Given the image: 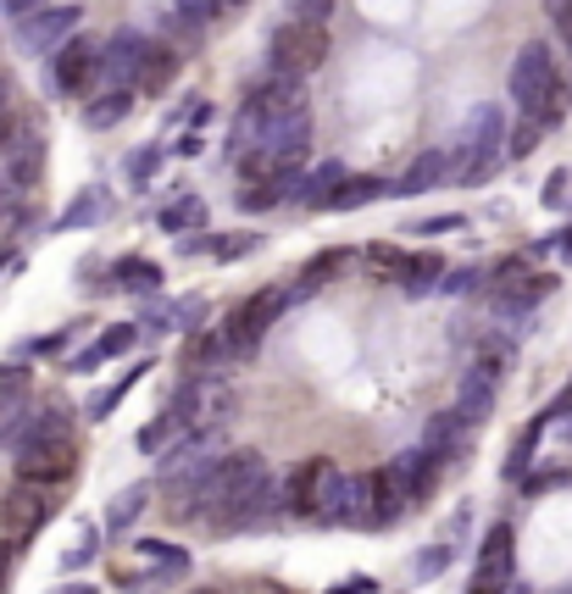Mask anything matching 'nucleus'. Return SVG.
<instances>
[{
    "label": "nucleus",
    "instance_id": "48",
    "mask_svg": "<svg viewBox=\"0 0 572 594\" xmlns=\"http://www.w3.org/2000/svg\"><path fill=\"white\" fill-rule=\"evenodd\" d=\"M329 7H334V0H295V18H306V23H322V18H329Z\"/></svg>",
    "mask_w": 572,
    "mask_h": 594
},
{
    "label": "nucleus",
    "instance_id": "51",
    "mask_svg": "<svg viewBox=\"0 0 572 594\" xmlns=\"http://www.w3.org/2000/svg\"><path fill=\"white\" fill-rule=\"evenodd\" d=\"M0 389H28V367H0Z\"/></svg>",
    "mask_w": 572,
    "mask_h": 594
},
{
    "label": "nucleus",
    "instance_id": "30",
    "mask_svg": "<svg viewBox=\"0 0 572 594\" xmlns=\"http://www.w3.org/2000/svg\"><path fill=\"white\" fill-rule=\"evenodd\" d=\"M394 184H384V179H373V173H362V179H345L340 190H334V206L329 212H356V206H373V201H384Z\"/></svg>",
    "mask_w": 572,
    "mask_h": 594
},
{
    "label": "nucleus",
    "instance_id": "26",
    "mask_svg": "<svg viewBox=\"0 0 572 594\" xmlns=\"http://www.w3.org/2000/svg\"><path fill=\"white\" fill-rule=\"evenodd\" d=\"M56 439H67V411H61L56 400H50V405H34L28 422H23L18 450H23V445H56Z\"/></svg>",
    "mask_w": 572,
    "mask_h": 594
},
{
    "label": "nucleus",
    "instance_id": "54",
    "mask_svg": "<svg viewBox=\"0 0 572 594\" xmlns=\"http://www.w3.org/2000/svg\"><path fill=\"white\" fill-rule=\"evenodd\" d=\"M56 594H95V583H61Z\"/></svg>",
    "mask_w": 572,
    "mask_h": 594
},
{
    "label": "nucleus",
    "instance_id": "28",
    "mask_svg": "<svg viewBox=\"0 0 572 594\" xmlns=\"http://www.w3.org/2000/svg\"><path fill=\"white\" fill-rule=\"evenodd\" d=\"M28 411H34L28 389H0V450L23 439V422H28Z\"/></svg>",
    "mask_w": 572,
    "mask_h": 594
},
{
    "label": "nucleus",
    "instance_id": "49",
    "mask_svg": "<svg viewBox=\"0 0 572 594\" xmlns=\"http://www.w3.org/2000/svg\"><path fill=\"white\" fill-rule=\"evenodd\" d=\"M456 228H467V217L450 212V217H428V222H417L412 233H456Z\"/></svg>",
    "mask_w": 572,
    "mask_h": 594
},
{
    "label": "nucleus",
    "instance_id": "11",
    "mask_svg": "<svg viewBox=\"0 0 572 594\" xmlns=\"http://www.w3.org/2000/svg\"><path fill=\"white\" fill-rule=\"evenodd\" d=\"M506 589H512V528L495 523L478 550V572H472L467 594H506Z\"/></svg>",
    "mask_w": 572,
    "mask_h": 594
},
{
    "label": "nucleus",
    "instance_id": "6",
    "mask_svg": "<svg viewBox=\"0 0 572 594\" xmlns=\"http://www.w3.org/2000/svg\"><path fill=\"white\" fill-rule=\"evenodd\" d=\"M284 289H256L251 300H244L228 322H222V333H228V345H233V362H251L256 351H262V339H267V328L278 322V311H284Z\"/></svg>",
    "mask_w": 572,
    "mask_h": 594
},
{
    "label": "nucleus",
    "instance_id": "36",
    "mask_svg": "<svg viewBox=\"0 0 572 594\" xmlns=\"http://www.w3.org/2000/svg\"><path fill=\"white\" fill-rule=\"evenodd\" d=\"M106 212H112V201H106V195H95V190H84V195H78V201L56 217V228H61V233H67V228H90V222H101Z\"/></svg>",
    "mask_w": 572,
    "mask_h": 594
},
{
    "label": "nucleus",
    "instance_id": "50",
    "mask_svg": "<svg viewBox=\"0 0 572 594\" xmlns=\"http://www.w3.org/2000/svg\"><path fill=\"white\" fill-rule=\"evenodd\" d=\"M61 345H67V333H45V339H34L28 351H34V356H56Z\"/></svg>",
    "mask_w": 572,
    "mask_h": 594
},
{
    "label": "nucleus",
    "instance_id": "31",
    "mask_svg": "<svg viewBox=\"0 0 572 594\" xmlns=\"http://www.w3.org/2000/svg\"><path fill=\"white\" fill-rule=\"evenodd\" d=\"M134 556L139 561H156L168 578H184L190 572V550L184 545H168V539H134Z\"/></svg>",
    "mask_w": 572,
    "mask_h": 594
},
{
    "label": "nucleus",
    "instance_id": "13",
    "mask_svg": "<svg viewBox=\"0 0 572 594\" xmlns=\"http://www.w3.org/2000/svg\"><path fill=\"white\" fill-rule=\"evenodd\" d=\"M78 472V456H72V445L67 439H56V445H23L18 450V478L23 483H67Z\"/></svg>",
    "mask_w": 572,
    "mask_h": 594
},
{
    "label": "nucleus",
    "instance_id": "4",
    "mask_svg": "<svg viewBox=\"0 0 572 594\" xmlns=\"http://www.w3.org/2000/svg\"><path fill=\"white\" fill-rule=\"evenodd\" d=\"M233 405H239V395H233L222 378H211V373L184 378V384H179V395H173V411H179V422H184L190 434L228 429V422H233Z\"/></svg>",
    "mask_w": 572,
    "mask_h": 594
},
{
    "label": "nucleus",
    "instance_id": "56",
    "mask_svg": "<svg viewBox=\"0 0 572 594\" xmlns=\"http://www.w3.org/2000/svg\"><path fill=\"white\" fill-rule=\"evenodd\" d=\"M12 267H18V256H0V278H7Z\"/></svg>",
    "mask_w": 572,
    "mask_h": 594
},
{
    "label": "nucleus",
    "instance_id": "38",
    "mask_svg": "<svg viewBox=\"0 0 572 594\" xmlns=\"http://www.w3.org/2000/svg\"><path fill=\"white\" fill-rule=\"evenodd\" d=\"M405 262H412V256H405L400 244H367V267H373V273H378L384 284H400Z\"/></svg>",
    "mask_w": 572,
    "mask_h": 594
},
{
    "label": "nucleus",
    "instance_id": "45",
    "mask_svg": "<svg viewBox=\"0 0 572 594\" xmlns=\"http://www.w3.org/2000/svg\"><path fill=\"white\" fill-rule=\"evenodd\" d=\"M95 550H101V534H95V528H84V539H78V545L67 550V567H84Z\"/></svg>",
    "mask_w": 572,
    "mask_h": 594
},
{
    "label": "nucleus",
    "instance_id": "17",
    "mask_svg": "<svg viewBox=\"0 0 572 594\" xmlns=\"http://www.w3.org/2000/svg\"><path fill=\"white\" fill-rule=\"evenodd\" d=\"M45 179V139L39 134H18L7 150V184L12 190H34Z\"/></svg>",
    "mask_w": 572,
    "mask_h": 594
},
{
    "label": "nucleus",
    "instance_id": "55",
    "mask_svg": "<svg viewBox=\"0 0 572 594\" xmlns=\"http://www.w3.org/2000/svg\"><path fill=\"white\" fill-rule=\"evenodd\" d=\"M7 578H12V556L0 550V589H7Z\"/></svg>",
    "mask_w": 572,
    "mask_h": 594
},
{
    "label": "nucleus",
    "instance_id": "1",
    "mask_svg": "<svg viewBox=\"0 0 572 594\" xmlns=\"http://www.w3.org/2000/svg\"><path fill=\"white\" fill-rule=\"evenodd\" d=\"M284 505H289V494L273 483L262 450H228L211 467V478L195 489V500L179 512V523L184 517H211L217 528H256V523L278 517Z\"/></svg>",
    "mask_w": 572,
    "mask_h": 594
},
{
    "label": "nucleus",
    "instance_id": "2",
    "mask_svg": "<svg viewBox=\"0 0 572 594\" xmlns=\"http://www.w3.org/2000/svg\"><path fill=\"white\" fill-rule=\"evenodd\" d=\"M501 145H506V117H501V106H472L461 139L450 145L456 179H461V184H483V179L501 167Z\"/></svg>",
    "mask_w": 572,
    "mask_h": 594
},
{
    "label": "nucleus",
    "instance_id": "22",
    "mask_svg": "<svg viewBox=\"0 0 572 594\" xmlns=\"http://www.w3.org/2000/svg\"><path fill=\"white\" fill-rule=\"evenodd\" d=\"M201 317H206V300L190 295V300H173V306H156L145 317L150 333H201Z\"/></svg>",
    "mask_w": 572,
    "mask_h": 594
},
{
    "label": "nucleus",
    "instance_id": "34",
    "mask_svg": "<svg viewBox=\"0 0 572 594\" xmlns=\"http://www.w3.org/2000/svg\"><path fill=\"white\" fill-rule=\"evenodd\" d=\"M206 228V201L201 195H179L168 212H161V233H195Z\"/></svg>",
    "mask_w": 572,
    "mask_h": 594
},
{
    "label": "nucleus",
    "instance_id": "29",
    "mask_svg": "<svg viewBox=\"0 0 572 594\" xmlns=\"http://www.w3.org/2000/svg\"><path fill=\"white\" fill-rule=\"evenodd\" d=\"M128 112H134V90L123 83V90H106V95H95V101L84 106V123H90V128H117Z\"/></svg>",
    "mask_w": 572,
    "mask_h": 594
},
{
    "label": "nucleus",
    "instance_id": "40",
    "mask_svg": "<svg viewBox=\"0 0 572 594\" xmlns=\"http://www.w3.org/2000/svg\"><path fill=\"white\" fill-rule=\"evenodd\" d=\"M156 167H161V145H145V150H134L128 161H123V173H128V184H150L156 179Z\"/></svg>",
    "mask_w": 572,
    "mask_h": 594
},
{
    "label": "nucleus",
    "instance_id": "43",
    "mask_svg": "<svg viewBox=\"0 0 572 594\" xmlns=\"http://www.w3.org/2000/svg\"><path fill=\"white\" fill-rule=\"evenodd\" d=\"M439 289H445V295H472V289H483V273H478V267H456V273H445Z\"/></svg>",
    "mask_w": 572,
    "mask_h": 594
},
{
    "label": "nucleus",
    "instance_id": "10",
    "mask_svg": "<svg viewBox=\"0 0 572 594\" xmlns=\"http://www.w3.org/2000/svg\"><path fill=\"white\" fill-rule=\"evenodd\" d=\"M501 373L506 367H495L489 356H478L461 378H456V411L467 416V422H483L489 411H495V395H501Z\"/></svg>",
    "mask_w": 572,
    "mask_h": 594
},
{
    "label": "nucleus",
    "instance_id": "25",
    "mask_svg": "<svg viewBox=\"0 0 572 594\" xmlns=\"http://www.w3.org/2000/svg\"><path fill=\"white\" fill-rule=\"evenodd\" d=\"M467 434H472V422H467V416H461V411L450 405L445 416H434V422H428V439H423V445H428V450H434L439 461H450V456H456V450L467 445Z\"/></svg>",
    "mask_w": 572,
    "mask_h": 594
},
{
    "label": "nucleus",
    "instance_id": "16",
    "mask_svg": "<svg viewBox=\"0 0 572 594\" xmlns=\"http://www.w3.org/2000/svg\"><path fill=\"white\" fill-rule=\"evenodd\" d=\"M139 345V322H117V328H106L90 351H78L72 362H67V373H95L101 362H112V356H128Z\"/></svg>",
    "mask_w": 572,
    "mask_h": 594
},
{
    "label": "nucleus",
    "instance_id": "3",
    "mask_svg": "<svg viewBox=\"0 0 572 594\" xmlns=\"http://www.w3.org/2000/svg\"><path fill=\"white\" fill-rule=\"evenodd\" d=\"M556 95H561V72H556V56L545 45H523L517 61H512V101L523 117H545L556 123Z\"/></svg>",
    "mask_w": 572,
    "mask_h": 594
},
{
    "label": "nucleus",
    "instance_id": "44",
    "mask_svg": "<svg viewBox=\"0 0 572 594\" xmlns=\"http://www.w3.org/2000/svg\"><path fill=\"white\" fill-rule=\"evenodd\" d=\"M545 12H550V28L561 34V45L572 50V0H545Z\"/></svg>",
    "mask_w": 572,
    "mask_h": 594
},
{
    "label": "nucleus",
    "instance_id": "42",
    "mask_svg": "<svg viewBox=\"0 0 572 594\" xmlns=\"http://www.w3.org/2000/svg\"><path fill=\"white\" fill-rule=\"evenodd\" d=\"M256 250V233H239V239H211V256L222 262H239V256H251Z\"/></svg>",
    "mask_w": 572,
    "mask_h": 594
},
{
    "label": "nucleus",
    "instance_id": "9",
    "mask_svg": "<svg viewBox=\"0 0 572 594\" xmlns=\"http://www.w3.org/2000/svg\"><path fill=\"white\" fill-rule=\"evenodd\" d=\"M262 150H267L278 167H300L306 150H311V117H306V106H295V112H267V123H262Z\"/></svg>",
    "mask_w": 572,
    "mask_h": 594
},
{
    "label": "nucleus",
    "instance_id": "33",
    "mask_svg": "<svg viewBox=\"0 0 572 594\" xmlns=\"http://www.w3.org/2000/svg\"><path fill=\"white\" fill-rule=\"evenodd\" d=\"M145 505H150V483H128L112 505H106V528L112 534H123V528H134V517L145 512Z\"/></svg>",
    "mask_w": 572,
    "mask_h": 594
},
{
    "label": "nucleus",
    "instance_id": "8",
    "mask_svg": "<svg viewBox=\"0 0 572 594\" xmlns=\"http://www.w3.org/2000/svg\"><path fill=\"white\" fill-rule=\"evenodd\" d=\"M101 72V45L84 39V34H67L56 50H50V83L61 95H84Z\"/></svg>",
    "mask_w": 572,
    "mask_h": 594
},
{
    "label": "nucleus",
    "instance_id": "18",
    "mask_svg": "<svg viewBox=\"0 0 572 594\" xmlns=\"http://www.w3.org/2000/svg\"><path fill=\"white\" fill-rule=\"evenodd\" d=\"M78 28V7H56V12H34L23 23V45L28 50H56L67 34Z\"/></svg>",
    "mask_w": 572,
    "mask_h": 594
},
{
    "label": "nucleus",
    "instance_id": "20",
    "mask_svg": "<svg viewBox=\"0 0 572 594\" xmlns=\"http://www.w3.org/2000/svg\"><path fill=\"white\" fill-rule=\"evenodd\" d=\"M351 262H356V250H345V244H334V250H322V256H311V262L300 267V284H295V295H289V300H306L311 289L334 284V273H345Z\"/></svg>",
    "mask_w": 572,
    "mask_h": 594
},
{
    "label": "nucleus",
    "instance_id": "46",
    "mask_svg": "<svg viewBox=\"0 0 572 594\" xmlns=\"http://www.w3.org/2000/svg\"><path fill=\"white\" fill-rule=\"evenodd\" d=\"M329 594H378V578H367V572H351V578H340Z\"/></svg>",
    "mask_w": 572,
    "mask_h": 594
},
{
    "label": "nucleus",
    "instance_id": "14",
    "mask_svg": "<svg viewBox=\"0 0 572 594\" xmlns=\"http://www.w3.org/2000/svg\"><path fill=\"white\" fill-rule=\"evenodd\" d=\"M405 505H412V494H405L394 461L378 467V472H367V512H362V528H389V523L405 512Z\"/></svg>",
    "mask_w": 572,
    "mask_h": 594
},
{
    "label": "nucleus",
    "instance_id": "21",
    "mask_svg": "<svg viewBox=\"0 0 572 594\" xmlns=\"http://www.w3.org/2000/svg\"><path fill=\"white\" fill-rule=\"evenodd\" d=\"M445 256H439V250H417V256L412 262H405V273H400V289L405 295H412V300H423V295H434L439 284H445Z\"/></svg>",
    "mask_w": 572,
    "mask_h": 594
},
{
    "label": "nucleus",
    "instance_id": "37",
    "mask_svg": "<svg viewBox=\"0 0 572 594\" xmlns=\"http://www.w3.org/2000/svg\"><path fill=\"white\" fill-rule=\"evenodd\" d=\"M145 373H150V362H139V367H128V373H123L117 384H106V389H101V395L90 400V416H95V422H106V416L117 411V400H123V395H128V389H134V384L145 378Z\"/></svg>",
    "mask_w": 572,
    "mask_h": 594
},
{
    "label": "nucleus",
    "instance_id": "47",
    "mask_svg": "<svg viewBox=\"0 0 572 594\" xmlns=\"http://www.w3.org/2000/svg\"><path fill=\"white\" fill-rule=\"evenodd\" d=\"M34 12H45L39 0H0V18H12V23H28Z\"/></svg>",
    "mask_w": 572,
    "mask_h": 594
},
{
    "label": "nucleus",
    "instance_id": "24",
    "mask_svg": "<svg viewBox=\"0 0 572 594\" xmlns=\"http://www.w3.org/2000/svg\"><path fill=\"white\" fill-rule=\"evenodd\" d=\"M262 112H295V106H306V78H295V72H273L267 83H256V95H251Z\"/></svg>",
    "mask_w": 572,
    "mask_h": 594
},
{
    "label": "nucleus",
    "instance_id": "53",
    "mask_svg": "<svg viewBox=\"0 0 572 594\" xmlns=\"http://www.w3.org/2000/svg\"><path fill=\"white\" fill-rule=\"evenodd\" d=\"M0 150H12V117L0 112Z\"/></svg>",
    "mask_w": 572,
    "mask_h": 594
},
{
    "label": "nucleus",
    "instance_id": "52",
    "mask_svg": "<svg viewBox=\"0 0 572 594\" xmlns=\"http://www.w3.org/2000/svg\"><path fill=\"white\" fill-rule=\"evenodd\" d=\"M168 150H173V156H201V150H206V139H201V134H184V139H179V145H168Z\"/></svg>",
    "mask_w": 572,
    "mask_h": 594
},
{
    "label": "nucleus",
    "instance_id": "12",
    "mask_svg": "<svg viewBox=\"0 0 572 594\" xmlns=\"http://www.w3.org/2000/svg\"><path fill=\"white\" fill-rule=\"evenodd\" d=\"M145 50H150V39L145 34H134V28H117L112 39H106V50H101V72L95 78H106L112 90H134L139 83V67H145Z\"/></svg>",
    "mask_w": 572,
    "mask_h": 594
},
{
    "label": "nucleus",
    "instance_id": "7",
    "mask_svg": "<svg viewBox=\"0 0 572 594\" xmlns=\"http://www.w3.org/2000/svg\"><path fill=\"white\" fill-rule=\"evenodd\" d=\"M56 517V494H50V483H12L7 489V500H0V528H7V539H34L45 523Z\"/></svg>",
    "mask_w": 572,
    "mask_h": 594
},
{
    "label": "nucleus",
    "instance_id": "32",
    "mask_svg": "<svg viewBox=\"0 0 572 594\" xmlns=\"http://www.w3.org/2000/svg\"><path fill=\"white\" fill-rule=\"evenodd\" d=\"M179 434H184L179 411H161V416L150 422V429H139V434H134V450H139V456H161V450H168Z\"/></svg>",
    "mask_w": 572,
    "mask_h": 594
},
{
    "label": "nucleus",
    "instance_id": "58",
    "mask_svg": "<svg viewBox=\"0 0 572 594\" xmlns=\"http://www.w3.org/2000/svg\"><path fill=\"white\" fill-rule=\"evenodd\" d=\"M7 101H12V90H7V78H0V112H7Z\"/></svg>",
    "mask_w": 572,
    "mask_h": 594
},
{
    "label": "nucleus",
    "instance_id": "5",
    "mask_svg": "<svg viewBox=\"0 0 572 594\" xmlns=\"http://www.w3.org/2000/svg\"><path fill=\"white\" fill-rule=\"evenodd\" d=\"M322 56H329V28H322V23H306V18H289V23L273 28V39H267V61H273V72H295V78H306V72L322 67Z\"/></svg>",
    "mask_w": 572,
    "mask_h": 594
},
{
    "label": "nucleus",
    "instance_id": "59",
    "mask_svg": "<svg viewBox=\"0 0 572 594\" xmlns=\"http://www.w3.org/2000/svg\"><path fill=\"white\" fill-rule=\"evenodd\" d=\"M195 594H222V589H195Z\"/></svg>",
    "mask_w": 572,
    "mask_h": 594
},
{
    "label": "nucleus",
    "instance_id": "57",
    "mask_svg": "<svg viewBox=\"0 0 572 594\" xmlns=\"http://www.w3.org/2000/svg\"><path fill=\"white\" fill-rule=\"evenodd\" d=\"M0 217H7V173H0Z\"/></svg>",
    "mask_w": 572,
    "mask_h": 594
},
{
    "label": "nucleus",
    "instance_id": "27",
    "mask_svg": "<svg viewBox=\"0 0 572 594\" xmlns=\"http://www.w3.org/2000/svg\"><path fill=\"white\" fill-rule=\"evenodd\" d=\"M112 278H117V289H128V295H156L161 289V262H150V256H123L117 267H112Z\"/></svg>",
    "mask_w": 572,
    "mask_h": 594
},
{
    "label": "nucleus",
    "instance_id": "15",
    "mask_svg": "<svg viewBox=\"0 0 572 594\" xmlns=\"http://www.w3.org/2000/svg\"><path fill=\"white\" fill-rule=\"evenodd\" d=\"M445 179H456V156H450V150H423V156L394 179L389 195H428V190H439Z\"/></svg>",
    "mask_w": 572,
    "mask_h": 594
},
{
    "label": "nucleus",
    "instance_id": "19",
    "mask_svg": "<svg viewBox=\"0 0 572 594\" xmlns=\"http://www.w3.org/2000/svg\"><path fill=\"white\" fill-rule=\"evenodd\" d=\"M228 362H233V345H228V333H222V328L190 333V351H184L190 378H201V373H211V367H228Z\"/></svg>",
    "mask_w": 572,
    "mask_h": 594
},
{
    "label": "nucleus",
    "instance_id": "23",
    "mask_svg": "<svg viewBox=\"0 0 572 594\" xmlns=\"http://www.w3.org/2000/svg\"><path fill=\"white\" fill-rule=\"evenodd\" d=\"M345 184V167L340 161H322L317 173H306V179H295V201L306 206V212H317V206H334V190Z\"/></svg>",
    "mask_w": 572,
    "mask_h": 594
},
{
    "label": "nucleus",
    "instance_id": "39",
    "mask_svg": "<svg viewBox=\"0 0 572 594\" xmlns=\"http://www.w3.org/2000/svg\"><path fill=\"white\" fill-rule=\"evenodd\" d=\"M228 7V0H179V7H173V23L179 28H206V23H217V12Z\"/></svg>",
    "mask_w": 572,
    "mask_h": 594
},
{
    "label": "nucleus",
    "instance_id": "41",
    "mask_svg": "<svg viewBox=\"0 0 572 594\" xmlns=\"http://www.w3.org/2000/svg\"><path fill=\"white\" fill-rule=\"evenodd\" d=\"M545 128H550L545 117H523V128L512 134V145H506V150H512V156H528V150L539 145V134H545Z\"/></svg>",
    "mask_w": 572,
    "mask_h": 594
},
{
    "label": "nucleus",
    "instance_id": "35",
    "mask_svg": "<svg viewBox=\"0 0 572 594\" xmlns=\"http://www.w3.org/2000/svg\"><path fill=\"white\" fill-rule=\"evenodd\" d=\"M173 67H179V50H168V45H150V50H145V67H139V90H145V95H156L161 83L173 78Z\"/></svg>",
    "mask_w": 572,
    "mask_h": 594
}]
</instances>
